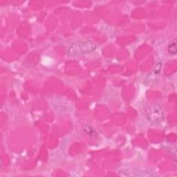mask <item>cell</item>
<instances>
[{
	"mask_svg": "<svg viewBox=\"0 0 177 177\" xmlns=\"http://www.w3.org/2000/svg\"><path fill=\"white\" fill-rule=\"evenodd\" d=\"M161 63H158L154 68V73L155 74L159 73L160 71H161Z\"/></svg>",
	"mask_w": 177,
	"mask_h": 177,
	"instance_id": "5b68a950",
	"label": "cell"
},
{
	"mask_svg": "<svg viewBox=\"0 0 177 177\" xmlns=\"http://www.w3.org/2000/svg\"><path fill=\"white\" fill-rule=\"evenodd\" d=\"M147 116L149 121L154 124L161 123L164 118L163 111L158 104H154L150 106L147 111Z\"/></svg>",
	"mask_w": 177,
	"mask_h": 177,
	"instance_id": "7a4b0ae2",
	"label": "cell"
},
{
	"mask_svg": "<svg viewBox=\"0 0 177 177\" xmlns=\"http://www.w3.org/2000/svg\"><path fill=\"white\" fill-rule=\"evenodd\" d=\"M167 51L170 54L172 55H175L177 53V47H176V39H173L170 42V43L168 44L167 47Z\"/></svg>",
	"mask_w": 177,
	"mask_h": 177,
	"instance_id": "3957f363",
	"label": "cell"
},
{
	"mask_svg": "<svg viewBox=\"0 0 177 177\" xmlns=\"http://www.w3.org/2000/svg\"><path fill=\"white\" fill-rule=\"evenodd\" d=\"M96 48V45L93 42L91 41H84L80 44H73L68 49V53L71 56L78 55V54L82 53H91L95 51Z\"/></svg>",
	"mask_w": 177,
	"mask_h": 177,
	"instance_id": "6da1fadb",
	"label": "cell"
},
{
	"mask_svg": "<svg viewBox=\"0 0 177 177\" xmlns=\"http://www.w3.org/2000/svg\"><path fill=\"white\" fill-rule=\"evenodd\" d=\"M86 128H87V129H88V131L87 130L85 131V132H87V134H89V135H94V134H96L95 133V130H93V129L92 127H91L89 126H87V127H86Z\"/></svg>",
	"mask_w": 177,
	"mask_h": 177,
	"instance_id": "277c9868",
	"label": "cell"
}]
</instances>
